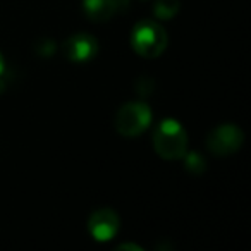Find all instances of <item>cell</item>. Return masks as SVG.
<instances>
[{
    "label": "cell",
    "instance_id": "7",
    "mask_svg": "<svg viewBox=\"0 0 251 251\" xmlns=\"http://www.w3.org/2000/svg\"><path fill=\"white\" fill-rule=\"evenodd\" d=\"M129 0H83L84 14L93 23H105L127 7Z\"/></svg>",
    "mask_w": 251,
    "mask_h": 251
},
{
    "label": "cell",
    "instance_id": "8",
    "mask_svg": "<svg viewBox=\"0 0 251 251\" xmlns=\"http://www.w3.org/2000/svg\"><path fill=\"white\" fill-rule=\"evenodd\" d=\"M181 9L179 0H157L153 5V14L158 19H172Z\"/></svg>",
    "mask_w": 251,
    "mask_h": 251
},
{
    "label": "cell",
    "instance_id": "5",
    "mask_svg": "<svg viewBox=\"0 0 251 251\" xmlns=\"http://www.w3.org/2000/svg\"><path fill=\"white\" fill-rule=\"evenodd\" d=\"M88 230L95 241H100V243L110 241L119 230L117 213L110 208L95 210L88 219Z\"/></svg>",
    "mask_w": 251,
    "mask_h": 251
},
{
    "label": "cell",
    "instance_id": "2",
    "mask_svg": "<svg viewBox=\"0 0 251 251\" xmlns=\"http://www.w3.org/2000/svg\"><path fill=\"white\" fill-rule=\"evenodd\" d=\"M167 33L157 21L145 19L133 28L131 45L138 55L145 59H157L167 47Z\"/></svg>",
    "mask_w": 251,
    "mask_h": 251
},
{
    "label": "cell",
    "instance_id": "3",
    "mask_svg": "<svg viewBox=\"0 0 251 251\" xmlns=\"http://www.w3.org/2000/svg\"><path fill=\"white\" fill-rule=\"evenodd\" d=\"M151 122V112L143 101H131L119 108L115 115V131L126 138H134L141 134Z\"/></svg>",
    "mask_w": 251,
    "mask_h": 251
},
{
    "label": "cell",
    "instance_id": "1",
    "mask_svg": "<svg viewBox=\"0 0 251 251\" xmlns=\"http://www.w3.org/2000/svg\"><path fill=\"white\" fill-rule=\"evenodd\" d=\"M153 148L165 160H181L188 151V134L177 121L165 119L153 134Z\"/></svg>",
    "mask_w": 251,
    "mask_h": 251
},
{
    "label": "cell",
    "instance_id": "12",
    "mask_svg": "<svg viewBox=\"0 0 251 251\" xmlns=\"http://www.w3.org/2000/svg\"><path fill=\"white\" fill-rule=\"evenodd\" d=\"M5 71V64H4V57H2V53H0V74Z\"/></svg>",
    "mask_w": 251,
    "mask_h": 251
},
{
    "label": "cell",
    "instance_id": "4",
    "mask_svg": "<svg viewBox=\"0 0 251 251\" xmlns=\"http://www.w3.org/2000/svg\"><path fill=\"white\" fill-rule=\"evenodd\" d=\"M244 141L243 131L234 124L217 126L206 138V147L215 157H229L236 153Z\"/></svg>",
    "mask_w": 251,
    "mask_h": 251
},
{
    "label": "cell",
    "instance_id": "6",
    "mask_svg": "<svg viewBox=\"0 0 251 251\" xmlns=\"http://www.w3.org/2000/svg\"><path fill=\"white\" fill-rule=\"evenodd\" d=\"M98 52V43L91 35L77 33L62 43V55L71 62H88Z\"/></svg>",
    "mask_w": 251,
    "mask_h": 251
},
{
    "label": "cell",
    "instance_id": "11",
    "mask_svg": "<svg viewBox=\"0 0 251 251\" xmlns=\"http://www.w3.org/2000/svg\"><path fill=\"white\" fill-rule=\"evenodd\" d=\"M117 250H134V251H143V248H141V246H136V244H127V243H124V244H119Z\"/></svg>",
    "mask_w": 251,
    "mask_h": 251
},
{
    "label": "cell",
    "instance_id": "10",
    "mask_svg": "<svg viewBox=\"0 0 251 251\" xmlns=\"http://www.w3.org/2000/svg\"><path fill=\"white\" fill-rule=\"evenodd\" d=\"M35 52L38 53L40 57L49 59V57H52L53 52H55V43L50 42V40H42V42L35 47Z\"/></svg>",
    "mask_w": 251,
    "mask_h": 251
},
{
    "label": "cell",
    "instance_id": "9",
    "mask_svg": "<svg viewBox=\"0 0 251 251\" xmlns=\"http://www.w3.org/2000/svg\"><path fill=\"white\" fill-rule=\"evenodd\" d=\"M182 158H184L186 169H188L189 172H193V174H203V172H205L206 162L200 153H195V151H193V153H186Z\"/></svg>",
    "mask_w": 251,
    "mask_h": 251
}]
</instances>
